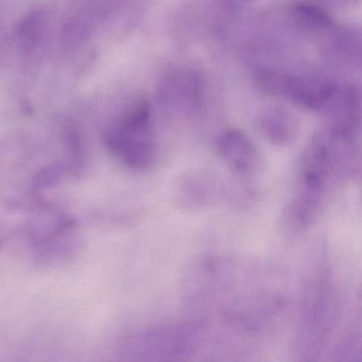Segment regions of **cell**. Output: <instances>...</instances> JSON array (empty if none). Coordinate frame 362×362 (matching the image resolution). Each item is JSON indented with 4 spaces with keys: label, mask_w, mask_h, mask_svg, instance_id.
<instances>
[{
    "label": "cell",
    "mask_w": 362,
    "mask_h": 362,
    "mask_svg": "<svg viewBox=\"0 0 362 362\" xmlns=\"http://www.w3.org/2000/svg\"><path fill=\"white\" fill-rule=\"evenodd\" d=\"M69 170L67 163H54L50 166L42 169L41 173H37L35 177L33 186L37 190L48 189L58 184L65 171Z\"/></svg>",
    "instance_id": "cell-11"
},
{
    "label": "cell",
    "mask_w": 362,
    "mask_h": 362,
    "mask_svg": "<svg viewBox=\"0 0 362 362\" xmlns=\"http://www.w3.org/2000/svg\"><path fill=\"white\" fill-rule=\"evenodd\" d=\"M204 86L202 77L192 69H177L164 78L158 97L167 109L184 114L196 113L202 105Z\"/></svg>",
    "instance_id": "cell-6"
},
{
    "label": "cell",
    "mask_w": 362,
    "mask_h": 362,
    "mask_svg": "<svg viewBox=\"0 0 362 362\" xmlns=\"http://www.w3.org/2000/svg\"><path fill=\"white\" fill-rule=\"evenodd\" d=\"M107 149L132 170H146L156 160L151 105L146 99L134 101L103 134Z\"/></svg>",
    "instance_id": "cell-2"
},
{
    "label": "cell",
    "mask_w": 362,
    "mask_h": 362,
    "mask_svg": "<svg viewBox=\"0 0 362 362\" xmlns=\"http://www.w3.org/2000/svg\"><path fill=\"white\" fill-rule=\"evenodd\" d=\"M336 160V146L328 133L315 135L303 150L296 192L288 211L290 228L294 232H304L317 220Z\"/></svg>",
    "instance_id": "cell-1"
},
{
    "label": "cell",
    "mask_w": 362,
    "mask_h": 362,
    "mask_svg": "<svg viewBox=\"0 0 362 362\" xmlns=\"http://www.w3.org/2000/svg\"><path fill=\"white\" fill-rule=\"evenodd\" d=\"M217 149L228 168L239 177H255L264 168L262 152L243 131H224L218 139Z\"/></svg>",
    "instance_id": "cell-7"
},
{
    "label": "cell",
    "mask_w": 362,
    "mask_h": 362,
    "mask_svg": "<svg viewBox=\"0 0 362 362\" xmlns=\"http://www.w3.org/2000/svg\"><path fill=\"white\" fill-rule=\"evenodd\" d=\"M45 21L41 12H33L24 18L16 33L18 49L25 54H30L41 43L43 37Z\"/></svg>",
    "instance_id": "cell-10"
},
{
    "label": "cell",
    "mask_w": 362,
    "mask_h": 362,
    "mask_svg": "<svg viewBox=\"0 0 362 362\" xmlns=\"http://www.w3.org/2000/svg\"><path fill=\"white\" fill-rule=\"evenodd\" d=\"M259 127L264 136L276 146H287L298 133V122L290 112L283 107H271L262 114Z\"/></svg>",
    "instance_id": "cell-8"
},
{
    "label": "cell",
    "mask_w": 362,
    "mask_h": 362,
    "mask_svg": "<svg viewBox=\"0 0 362 362\" xmlns=\"http://www.w3.org/2000/svg\"><path fill=\"white\" fill-rule=\"evenodd\" d=\"M234 274V271L232 270V275ZM232 283L233 286L230 289L233 290L232 294H219V298H226V296H228V298H232L233 300H234L235 296H236V300H235V304H236V306H235V321H234V325L235 324H239V325H241V319H240V315H239V309H238V304H237V300H238V298H240L241 296H247L249 294L247 293H243L239 294V290H240V288L237 287L236 289H235V279L234 275L232 276ZM233 303V300H232ZM232 303H230V305H228V308L224 310V313H222L221 317H226V313H228V309H230V305H232Z\"/></svg>",
    "instance_id": "cell-12"
},
{
    "label": "cell",
    "mask_w": 362,
    "mask_h": 362,
    "mask_svg": "<svg viewBox=\"0 0 362 362\" xmlns=\"http://www.w3.org/2000/svg\"><path fill=\"white\" fill-rule=\"evenodd\" d=\"M336 288L326 269L310 279L303 298L298 334V351L302 359L313 360L325 346L338 319Z\"/></svg>",
    "instance_id": "cell-3"
},
{
    "label": "cell",
    "mask_w": 362,
    "mask_h": 362,
    "mask_svg": "<svg viewBox=\"0 0 362 362\" xmlns=\"http://www.w3.org/2000/svg\"><path fill=\"white\" fill-rule=\"evenodd\" d=\"M291 16L300 28L309 33H324L332 29L334 25L325 10L310 4L300 3L292 6Z\"/></svg>",
    "instance_id": "cell-9"
},
{
    "label": "cell",
    "mask_w": 362,
    "mask_h": 362,
    "mask_svg": "<svg viewBox=\"0 0 362 362\" xmlns=\"http://www.w3.org/2000/svg\"><path fill=\"white\" fill-rule=\"evenodd\" d=\"M257 86L266 94L284 97L315 111L326 109L338 88L325 78L298 77L271 71H262L257 76Z\"/></svg>",
    "instance_id": "cell-4"
},
{
    "label": "cell",
    "mask_w": 362,
    "mask_h": 362,
    "mask_svg": "<svg viewBox=\"0 0 362 362\" xmlns=\"http://www.w3.org/2000/svg\"><path fill=\"white\" fill-rule=\"evenodd\" d=\"M194 330L186 325L168 324L148 328L129 341L128 353L139 359L182 360L194 349Z\"/></svg>",
    "instance_id": "cell-5"
}]
</instances>
